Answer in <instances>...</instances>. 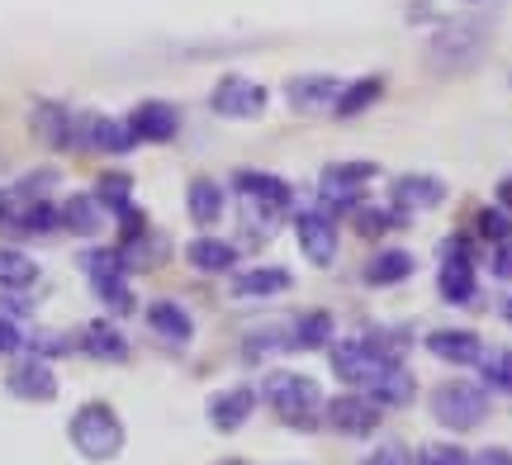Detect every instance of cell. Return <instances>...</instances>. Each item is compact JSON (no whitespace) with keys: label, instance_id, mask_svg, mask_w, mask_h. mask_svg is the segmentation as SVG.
<instances>
[{"label":"cell","instance_id":"obj_1","mask_svg":"<svg viewBox=\"0 0 512 465\" xmlns=\"http://www.w3.org/2000/svg\"><path fill=\"white\" fill-rule=\"evenodd\" d=\"M489 43H494V24L489 19H475V15L441 19L437 29H432V38H427V67H437L446 76H460L489 53Z\"/></svg>","mask_w":512,"mask_h":465},{"label":"cell","instance_id":"obj_2","mask_svg":"<svg viewBox=\"0 0 512 465\" xmlns=\"http://www.w3.org/2000/svg\"><path fill=\"white\" fill-rule=\"evenodd\" d=\"M67 432H72V447L86 461H114L124 451V423L110 404H81Z\"/></svg>","mask_w":512,"mask_h":465},{"label":"cell","instance_id":"obj_3","mask_svg":"<svg viewBox=\"0 0 512 465\" xmlns=\"http://www.w3.org/2000/svg\"><path fill=\"white\" fill-rule=\"evenodd\" d=\"M432 418L451 432H470L489 418V394L479 390V385L451 380V385H441V390L432 394Z\"/></svg>","mask_w":512,"mask_h":465},{"label":"cell","instance_id":"obj_4","mask_svg":"<svg viewBox=\"0 0 512 465\" xmlns=\"http://www.w3.org/2000/svg\"><path fill=\"white\" fill-rule=\"evenodd\" d=\"M266 399H271V409L285 423H313V413L323 409V390L313 385L309 375H294V371L271 375L266 380Z\"/></svg>","mask_w":512,"mask_h":465},{"label":"cell","instance_id":"obj_5","mask_svg":"<svg viewBox=\"0 0 512 465\" xmlns=\"http://www.w3.org/2000/svg\"><path fill=\"white\" fill-rule=\"evenodd\" d=\"M437 290L446 304H475V261H470V238L441 242V271Z\"/></svg>","mask_w":512,"mask_h":465},{"label":"cell","instance_id":"obj_6","mask_svg":"<svg viewBox=\"0 0 512 465\" xmlns=\"http://www.w3.org/2000/svg\"><path fill=\"white\" fill-rule=\"evenodd\" d=\"M375 176H380L375 162H332V167H323L318 195H323V205H332V209H356L361 190H366Z\"/></svg>","mask_w":512,"mask_h":465},{"label":"cell","instance_id":"obj_7","mask_svg":"<svg viewBox=\"0 0 512 465\" xmlns=\"http://www.w3.org/2000/svg\"><path fill=\"white\" fill-rule=\"evenodd\" d=\"M76 148L124 157V152L138 148V138H133L128 124H119V119H110V114H76Z\"/></svg>","mask_w":512,"mask_h":465},{"label":"cell","instance_id":"obj_8","mask_svg":"<svg viewBox=\"0 0 512 465\" xmlns=\"http://www.w3.org/2000/svg\"><path fill=\"white\" fill-rule=\"evenodd\" d=\"M209 105L223 119H261L266 114V86H256L247 76H223L209 95Z\"/></svg>","mask_w":512,"mask_h":465},{"label":"cell","instance_id":"obj_9","mask_svg":"<svg viewBox=\"0 0 512 465\" xmlns=\"http://www.w3.org/2000/svg\"><path fill=\"white\" fill-rule=\"evenodd\" d=\"M238 190L247 200V209L266 214V219H280L294 205V190L280 176H271V171H238Z\"/></svg>","mask_w":512,"mask_h":465},{"label":"cell","instance_id":"obj_10","mask_svg":"<svg viewBox=\"0 0 512 465\" xmlns=\"http://www.w3.org/2000/svg\"><path fill=\"white\" fill-rule=\"evenodd\" d=\"M323 418H328V428L351 432V437H366V432L380 428V409H375V399H366V394H332Z\"/></svg>","mask_w":512,"mask_h":465},{"label":"cell","instance_id":"obj_11","mask_svg":"<svg viewBox=\"0 0 512 465\" xmlns=\"http://www.w3.org/2000/svg\"><path fill=\"white\" fill-rule=\"evenodd\" d=\"M294 233H299V247H304V257L313 266H332L337 257V228H332V214L323 209H304L299 219H294Z\"/></svg>","mask_w":512,"mask_h":465},{"label":"cell","instance_id":"obj_12","mask_svg":"<svg viewBox=\"0 0 512 465\" xmlns=\"http://www.w3.org/2000/svg\"><path fill=\"white\" fill-rule=\"evenodd\" d=\"M124 124L133 129L138 143H171L176 129H181V114H176V105H166V100H143Z\"/></svg>","mask_w":512,"mask_h":465},{"label":"cell","instance_id":"obj_13","mask_svg":"<svg viewBox=\"0 0 512 465\" xmlns=\"http://www.w3.org/2000/svg\"><path fill=\"white\" fill-rule=\"evenodd\" d=\"M5 390L19 394V399H29V404H48L57 394V375L43 356H24L15 371L5 375Z\"/></svg>","mask_w":512,"mask_h":465},{"label":"cell","instance_id":"obj_14","mask_svg":"<svg viewBox=\"0 0 512 465\" xmlns=\"http://www.w3.org/2000/svg\"><path fill=\"white\" fill-rule=\"evenodd\" d=\"M337 95H342V81L328 76V72L294 76L290 86H285V100H290L294 110H304V114H318V110H328V105H337Z\"/></svg>","mask_w":512,"mask_h":465},{"label":"cell","instance_id":"obj_15","mask_svg":"<svg viewBox=\"0 0 512 465\" xmlns=\"http://www.w3.org/2000/svg\"><path fill=\"white\" fill-rule=\"evenodd\" d=\"M34 138L43 148H76V114L67 105H53V100H43L34 110Z\"/></svg>","mask_w":512,"mask_h":465},{"label":"cell","instance_id":"obj_16","mask_svg":"<svg viewBox=\"0 0 512 465\" xmlns=\"http://www.w3.org/2000/svg\"><path fill=\"white\" fill-rule=\"evenodd\" d=\"M256 409V390H247V385H238V390H223L209 399V423L219 432H238L247 418H252Z\"/></svg>","mask_w":512,"mask_h":465},{"label":"cell","instance_id":"obj_17","mask_svg":"<svg viewBox=\"0 0 512 465\" xmlns=\"http://www.w3.org/2000/svg\"><path fill=\"white\" fill-rule=\"evenodd\" d=\"M427 352L451 361V366H475L479 356H484V342L475 333H465V328H441V333L427 337Z\"/></svg>","mask_w":512,"mask_h":465},{"label":"cell","instance_id":"obj_18","mask_svg":"<svg viewBox=\"0 0 512 465\" xmlns=\"http://www.w3.org/2000/svg\"><path fill=\"white\" fill-rule=\"evenodd\" d=\"M147 323H152V333L166 337L171 347H185V342L195 337V318L185 314L176 299H157V304L147 309Z\"/></svg>","mask_w":512,"mask_h":465},{"label":"cell","instance_id":"obj_19","mask_svg":"<svg viewBox=\"0 0 512 465\" xmlns=\"http://www.w3.org/2000/svg\"><path fill=\"white\" fill-rule=\"evenodd\" d=\"M446 200V186H441L437 176H399L394 181V205L403 214H413V209H437Z\"/></svg>","mask_w":512,"mask_h":465},{"label":"cell","instance_id":"obj_20","mask_svg":"<svg viewBox=\"0 0 512 465\" xmlns=\"http://www.w3.org/2000/svg\"><path fill=\"white\" fill-rule=\"evenodd\" d=\"M185 261L195 271H204V276H219V271H233L238 252H233V242H223V238H195L185 247Z\"/></svg>","mask_w":512,"mask_h":465},{"label":"cell","instance_id":"obj_21","mask_svg":"<svg viewBox=\"0 0 512 465\" xmlns=\"http://www.w3.org/2000/svg\"><path fill=\"white\" fill-rule=\"evenodd\" d=\"M413 394H418V385H413V375L403 371L399 361H394V366H384V371L375 375V385H370V399H375V404H389V409L413 404Z\"/></svg>","mask_w":512,"mask_h":465},{"label":"cell","instance_id":"obj_22","mask_svg":"<svg viewBox=\"0 0 512 465\" xmlns=\"http://www.w3.org/2000/svg\"><path fill=\"white\" fill-rule=\"evenodd\" d=\"M162 257H166V238H162V233H152V228H143V233L124 238V247H119L124 271H152Z\"/></svg>","mask_w":512,"mask_h":465},{"label":"cell","instance_id":"obj_23","mask_svg":"<svg viewBox=\"0 0 512 465\" xmlns=\"http://www.w3.org/2000/svg\"><path fill=\"white\" fill-rule=\"evenodd\" d=\"M280 290H290V271H280V266H256V271H238L233 276V295L238 299L280 295Z\"/></svg>","mask_w":512,"mask_h":465},{"label":"cell","instance_id":"obj_24","mask_svg":"<svg viewBox=\"0 0 512 465\" xmlns=\"http://www.w3.org/2000/svg\"><path fill=\"white\" fill-rule=\"evenodd\" d=\"M81 347H86L95 361H124V356H128L124 333H119L114 323H105V318L86 323V333H81Z\"/></svg>","mask_w":512,"mask_h":465},{"label":"cell","instance_id":"obj_25","mask_svg":"<svg viewBox=\"0 0 512 465\" xmlns=\"http://www.w3.org/2000/svg\"><path fill=\"white\" fill-rule=\"evenodd\" d=\"M62 228H72L81 238H95V233L105 228V205H100L95 195H72V200L62 205Z\"/></svg>","mask_w":512,"mask_h":465},{"label":"cell","instance_id":"obj_26","mask_svg":"<svg viewBox=\"0 0 512 465\" xmlns=\"http://www.w3.org/2000/svg\"><path fill=\"white\" fill-rule=\"evenodd\" d=\"M384 81L380 76H361V81H351V86H342V95H337V105H332V114L337 119H356V114H366L375 100H380Z\"/></svg>","mask_w":512,"mask_h":465},{"label":"cell","instance_id":"obj_27","mask_svg":"<svg viewBox=\"0 0 512 465\" xmlns=\"http://www.w3.org/2000/svg\"><path fill=\"white\" fill-rule=\"evenodd\" d=\"M185 205H190V219H195V224H219L223 190L200 176V181H190V190H185Z\"/></svg>","mask_w":512,"mask_h":465},{"label":"cell","instance_id":"obj_28","mask_svg":"<svg viewBox=\"0 0 512 465\" xmlns=\"http://www.w3.org/2000/svg\"><path fill=\"white\" fill-rule=\"evenodd\" d=\"M38 280V261L19 247H0V290H24Z\"/></svg>","mask_w":512,"mask_h":465},{"label":"cell","instance_id":"obj_29","mask_svg":"<svg viewBox=\"0 0 512 465\" xmlns=\"http://www.w3.org/2000/svg\"><path fill=\"white\" fill-rule=\"evenodd\" d=\"M332 342V314L328 309H313L294 323V347H304V352H318V347H328Z\"/></svg>","mask_w":512,"mask_h":465},{"label":"cell","instance_id":"obj_30","mask_svg":"<svg viewBox=\"0 0 512 465\" xmlns=\"http://www.w3.org/2000/svg\"><path fill=\"white\" fill-rule=\"evenodd\" d=\"M413 276V257L408 252H380V257L366 266L370 285H399V280Z\"/></svg>","mask_w":512,"mask_h":465},{"label":"cell","instance_id":"obj_31","mask_svg":"<svg viewBox=\"0 0 512 465\" xmlns=\"http://www.w3.org/2000/svg\"><path fill=\"white\" fill-rule=\"evenodd\" d=\"M351 219H356V233H361V238H380V233H389V228H403V214L399 209H380V205H356L351 209Z\"/></svg>","mask_w":512,"mask_h":465},{"label":"cell","instance_id":"obj_32","mask_svg":"<svg viewBox=\"0 0 512 465\" xmlns=\"http://www.w3.org/2000/svg\"><path fill=\"white\" fill-rule=\"evenodd\" d=\"M91 285H95V295L105 299L110 314H133V290H128L124 271H119V276H105V280H91Z\"/></svg>","mask_w":512,"mask_h":465},{"label":"cell","instance_id":"obj_33","mask_svg":"<svg viewBox=\"0 0 512 465\" xmlns=\"http://www.w3.org/2000/svg\"><path fill=\"white\" fill-rule=\"evenodd\" d=\"M128 186H133L128 176H100V181H95V200H100L105 209H114V214H124L128 200H133V190Z\"/></svg>","mask_w":512,"mask_h":465},{"label":"cell","instance_id":"obj_34","mask_svg":"<svg viewBox=\"0 0 512 465\" xmlns=\"http://www.w3.org/2000/svg\"><path fill=\"white\" fill-rule=\"evenodd\" d=\"M475 228H479V238L503 242V238H512V214L503 205H489V209H479L475 214Z\"/></svg>","mask_w":512,"mask_h":465},{"label":"cell","instance_id":"obj_35","mask_svg":"<svg viewBox=\"0 0 512 465\" xmlns=\"http://www.w3.org/2000/svg\"><path fill=\"white\" fill-rule=\"evenodd\" d=\"M479 366H484V385H489V390H503V394H512V352L479 356Z\"/></svg>","mask_w":512,"mask_h":465},{"label":"cell","instance_id":"obj_36","mask_svg":"<svg viewBox=\"0 0 512 465\" xmlns=\"http://www.w3.org/2000/svg\"><path fill=\"white\" fill-rule=\"evenodd\" d=\"M81 271H86L91 280H105V276H119V271H124V261H119V252L91 247V252H81Z\"/></svg>","mask_w":512,"mask_h":465},{"label":"cell","instance_id":"obj_37","mask_svg":"<svg viewBox=\"0 0 512 465\" xmlns=\"http://www.w3.org/2000/svg\"><path fill=\"white\" fill-rule=\"evenodd\" d=\"M0 352L5 356L24 352V328H19L15 318H5V314H0Z\"/></svg>","mask_w":512,"mask_h":465},{"label":"cell","instance_id":"obj_38","mask_svg":"<svg viewBox=\"0 0 512 465\" xmlns=\"http://www.w3.org/2000/svg\"><path fill=\"white\" fill-rule=\"evenodd\" d=\"M422 465H470V456H465L460 447H446V442H441V447L422 451Z\"/></svg>","mask_w":512,"mask_h":465},{"label":"cell","instance_id":"obj_39","mask_svg":"<svg viewBox=\"0 0 512 465\" xmlns=\"http://www.w3.org/2000/svg\"><path fill=\"white\" fill-rule=\"evenodd\" d=\"M489 266H494L498 280H512V238L498 242V247H494V261H489Z\"/></svg>","mask_w":512,"mask_h":465},{"label":"cell","instance_id":"obj_40","mask_svg":"<svg viewBox=\"0 0 512 465\" xmlns=\"http://www.w3.org/2000/svg\"><path fill=\"white\" fill-rule=\"evenodd\" d=\"M470 465H512V451L508 447H484Z\"/></svg>","mask_w":512,"mask_h":465},{"label":"cell","instance_id":"obj_41","mask_svg":"<svg viewBox=\"0 0 512 465\" xmlns=\"http://www.w3.org/2000/svg\"><path fill=\"white\" fill-rule=\"evenodd\" d=\"M366 465H408V461H403V451H399V447H384L380 456H370Z\"/></svg>","mask_w":512,"mask_h":465},{"label":"cell","instance_id":"obj_42","mask_svg":"<svg viewBox=\"0 0 512 465\" xmlns=\"http://www.w3.org/2000/svg\"><path fill=\"white\" fill-rule=\"evenodd\" d=\"M498 205H503V209H508V214H512V176H508V181H503V186H498Z\"/></svg>","mask_w":512,"mask_h":465},{"label":"cell","instance_id":"obj_43","mask_svg":"<svg viewBox=\"0 0 512 465\" xmlns=\"http://www.w3.org/2000/svg\"><path fill=\"white\" fill-rule=\"evenodd\" d=\"M5 214H10V190H0V224H5Z\"/></svg>","mask_w":512,"mask_h":465},{"label":"cell","instance_id":"obj_44","mask_svg":"<svg viewBox=\"0 0 512 465\" xmlns=\"http://www.w3.org/2000/svg\"><path fill=\"white\" fill-rule=\"evenodd\" d=\"M503 318H512V299H508V304H503Z\"/></svg>","mask_w":512,"mask_h":465},{"label":"cell","instance_id":"obj_45","mask_svg":"<svg viewBox=\"0 0 512 465\" xmlns=\"http://www.w3.org/2000/svg\"><path fill=\"white\" fill-rule=\"evenodd\" d=\"M223 465H242V461H223Z\"/></svg>","mask_w":512,"mask_h":465}]
</instances>
